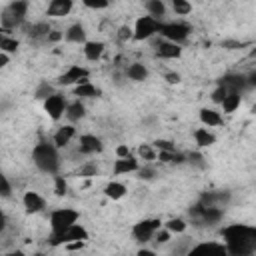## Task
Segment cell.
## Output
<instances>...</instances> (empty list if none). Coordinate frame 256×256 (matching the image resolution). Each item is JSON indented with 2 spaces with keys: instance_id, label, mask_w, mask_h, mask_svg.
<instances>
[{
  "instance_id": "1",
  "label": "cell",
  "mask_w": 256,
  "mask_h": 256,
  "mask_svg": "<svg viewBox=\"0 0 256 256\" xmlns=\"http://www.w3.org/2000/svg\"><path fill=\"white\" fill-rule=\"evenodd\" d=\"M226 248L230 254H252L256 252V228L242 224H230L222 230Z\"/></svg>"
},
{
  "instance_id": "2",
  "label": "cell",
  "mask_w": 256,
  "mask_h": 256,
  "mask_svg": "<svg viewBox=\"0 0 256 256\" xmlns=\"http://www.w3.org/2000/svg\"><path fill=\"white\" fill-rule=\"evenodd\" d=\"M32 160L38 166V170H42L46 174H56L58 168H60L58 146L56 144H48V142L36 144V148L32 150Z\"/></svg>"
},
{
  "instance_id": "3",
  "label": "cell",
  "mask_w": 256,
  "mask_h": 256,
  "mask_svg": "<svg viewBox=\"0 0 256 256\" xmlns=\"http://www.w3.org/2000/svg\"><path fill=\"white\" fill-rule=\"evenodd\" d=\"M80 240H88V232L84 226H80L78 222L72 224L68 230L62 232H52L50 234V244L52 246H62V244H70V242H80Z\"/></svg>"
},
{
  "instance_id": "4",
  "label": "cell",
  "mask_w": 256,
  "mask_h": 256,
  "mask_svg": "<svg viewBox=\"0 0 256 256\" xmlns=\"http://www.w3.org/2000/svg\"><path fill=\"white\" fill-rule=\"evenodd\" d=\"M80 218V214L72 208H60V210H54L52 216H50V226H52V232H62V230H68L72 224H76Z\"/></svg>"
},
{
  "instance_id": "5",
  "label": "cell",
  "mask_w": 256,
  "mask_h": 256,
  "mask_svg": "<svg viewBox=\"0 0 256 256\" xmlns=\"http://www.w3.org/2000/svg\"><path fill=\"white\" fill-rule=\"evenodd\" d=\"M162 228V222L158 220V218H148V220H140L138 224H134V228H132V236H134V240H138V242H150L154 236H156V232Z\"/></svg>"
},
{
  "instance_id": "6",
  "label": "cell",
  "mask_w": 256,
  "mask_h": 256,
  "mask_svg": "<svg viewBox=\"0 0 256 256\" xmlns=\"http://www.w3.org/2000/svg\"><path fill=\"white\" fill-rule=\"evenodd\" d=\"M160 26H162V22L156 20L154 16H142L134 24V38L136 40H150L154 34L160 32Z\"/></svg>"
},
{
  "instance_id": "7",
  "label": "cell",
  "mask_w": 256,
  "mask_h": 256,
  "mask_svg": "<svg viewBox=\"0 0 256 256\" xmlns=\"http://www.w3.org/2000/svg\"><path fill=\"white\" fill-rule=\"evenodd\" d=\"M162 38L170 40V42H184L190 34V26L182 24V22H170V24H162L160 26V32H158Z\"/></svg>"
},
{
  "instance_id": "8",
  "label": "cell",
  "mask_w": 256,
  "mask_h": 256,
  "mask_svg": "<svg viewBox=\"0 0 256 256\" xmlns=\"http://www.w3.org/2000/svg\"><path fill=\"white\" fill-rule=\"evenodd\" d=\"M66 108H68V102L62 94H50L46 100H44V110L46 114L52 118V120H60L64 114H66Z\"/></svg>"
},
{
  "instance_id": "9",
  "label": "cell",
  "mask_w": 256,
  "mask_h": 256,
  "mask_svg": "<svg viewBox=\"0 0 256 256\" xmlns=\"http://www.w3.org/2000/svg\"><path fill=\"white\" fill-rule=\"evenodd\" d=\"M88 76H90V70H88V68H84V66H70V68L58 78V82L64 84V86L82 84V82H88Z\"/></svg>"
},
{
  "instance_id": "10",
  "label": "cell",
  "mask_w": 256,
  "mask_h": 256,
  "mask_svg": "<svg viewBox=\"0 0 256 256\" xmlns=\"http://www.w3.org/2000/svg\"><path fill=\"white\" fill-rule=\"evenodd\" d=\"M230 202V192H206L200 196V204L206 208H224Z\"/></svg>"
},
{
  "instance_id": "11",
  "label": "cell",
  "mask_w": 256,
  "mask_h": 256,
  "mask_svg": "<svg viewBox=\"0 0 256 256\" xmlns=\"http://www.w3.org/2000/svg\"><path fill=\"white\" fill-rule=\"evenodd\" d=\"M156 56L162 58V60H176V58L182 56V48H180L178 42L166 40V42H160V44L156 46Z\"/></svg>"
},
{
  "instance_id": "12",
  "label": "cell",
  "mask_w": 256,
  "mask_h": 256,
  "mask_svg": "<svg viewBox=\"0 0 256 256\" xmlns=\"http://www.w3.org/2000/svg\"><path fill=\"white\" fill-rule=\"evenodd\" d=\"M140 170V164H138V160L130 154V156H126V158H118L116 162H114V168H112V172L116 174V176H122V174H132V172H138Z\"/></svg>"
},
{
  "instance_id": "13",
  "label": "cell",
  "mask_w": 256,
  "mask_h": 256,
  "mask_svg": "<svg viewBox=\"0 0 256 256\" xmlns=\"http://www.w3.org/2000/svg\"><path fill=\"white\" fill-rule=\"evenodd\" d=\"M22 202H24V208H26L28 214H38V212H42L46 208V202L38 192H26Z\"/></svg>"
},
{
  "instance_id": "14",
  "label": "cell",
  "mask_w": 256,
  "mask_h": 256,
  "mask_svg": "<svg viewBox=\"0 0 256 256\" xmlns=\"http://www.w3.org/2000/svg\"><path fill=\"white\" fill-rule=\"evenodd\" d=\"M104 150V144L98 136H92V134H84L80 138V152L82 154H98Z\"/></svg>"
},
{
  "instance_id": "15",
  "label": "cell",
  "mask_w": 256,
  "mask_h": 256,
  "mask_svg": "<svg viewBox=\"0 0 256 256\" xmlns=\"http://www.w3.org/2000/svg\"><path fill=\"white\" fill-rule=\"evenodd\" d=\"M220 84L226 86L228 90H236V92H242V90L248 88V82H246L244 74H224L220 78Z\"/></svg>"
},
{
  "instance_id": "16",
  "label": "cell",
  "mask_w": 256,
  "mask_h": 256,
  "mask_svg": "<svg viewBox=\"0 0 256 256\" xmlns=\"http://www.w3.org/2000/svg\"><path fill=\"white\" fill-rule=\"evenodd\" d=\"M72 6H74L72 0H52L48 6V16H56V18L68 16L72 12Z\"/></svg>"
},
{
  "instance_id": "17",
  "label": "cell",
  "mask_w": 256,
  "mask_h": 256,
  "mask_svg": "<svg viewBox=\"0 0 256 256\" xmlns=\"http://www.w3.org/2000/svg\"><path fill=\"white\" fill-rule=\"evenodd\" d=\"M66 42H72V44H86V30L82 24H72L66 34H64Z\"/></svg>"
},
{
  "instance_id": "18",
  "label": "cell",
  "mask_w": 256,
  "mask_h": 256,
  "mask_svg": "<svg viewBox=\"0 0 256 256\" xmlns=\"http://www.w3.org/2000/svg\"><path fill=\"white\" fill-rule=\"evenodd\" d=\"M74 134H76V128L74 126H62V128H58V132L54 134V144L58 148H64V146L70 144V140L74 138Z\"/></svg>"
},
{
  "instance_id": "19",
  "label": "cell",
  "mask_w": 256,
  "mask_h": 256,
  "mask_svg": "<svg viewBox=\"0 0 256 256\" xmlns=\"http://www.w3.org/2000/svg\"><path fill=\"white\" fill-rule=\"evenodd\" d=\"M194 140H196V144H198L200 148H210V146L216 144V136H214L208 128H198V130H194Z\"/></svg>"
},
{
  "instance_id": "20",
  "label": "cell",
  "mask_w": 256,
  "mask_h": 256,
  "mask_svg": "<svg viewBox=\"0 0 256 256\" xmlns=\"http://www.w3.org/2000/svg\"><path fill=\"white\" fill-rule=\"evenodd\" d=\"M104 48H106L104 42H86V44H84V56H86L90 62H96V60L102 58Z\"/></svg>"
},
{
  "instance_id": "21",
  "label": "cell",
  "mask_w": 256,
  "mask_h": 256,
  "mask_svg": "<svg viewBox=\"0 0 256 256\" xmlns=\"http://www.w3.org/2000/svg\"><path fill=\"white\" fill-rule=\"evenodd\" d=\"M74 96H80V98H98V96H102V90L96 88L90 82H82V84H78L74 88Z\"/></svg>"
},
{
  "instance_id": "22",
  "label": "cell",
  "mask_w": 256,
  "mask_h": 256,
  "mask_svg": "<svg viewBox=\"0 0 256 256\" xmlns=\"http://www.w3.org/2000/svg\"><path fill=\"white\" fill-rule=\"evenodd\" d=\"M200 122H202L204 126H208V128L220 126V124H222V116H220V112H216V110H212V108H202V110H200Z\"/></svg>"
},
{
  "instance_id": "23",
  "label": "cell",
  "mask_w": 256,
  "mask_h": 256,
  "mask_svg": "<svg viewBox=\"0 0 256 256\" xmlns=\"http://www.w3.org/2000/svg\"><path fill=\"white\" fill-rule=\"evenodd\" d=\"M0 22H2V28L8 32L10 28H16V26H20L22 22H24V18H20L18 14H14L10 8H6L4 12H2V18H0Z\"/></svg>"
},
{
  "instance_id": "24",
  "label": "cell",
  "mask_w": 256,
  "mask_h": 256,
  "mask_svg": "<svg viewBox=\"0 0 256 256\" xmlns=\"http://www.w3.org/2000/svg\"><path fill=\"white\" fill-rule=\"evenodd\" d=\"M126 76L130 78V80H134V82H144L146 78H148V70H146V66L144 64H130L128 68H126Z\"/></svg>"
},
{
  "instance_id": "25",
  "label": "cell",
  "mask_w": 256,
  "mask_h": 256,
  "mask_svg": "<svg viewBox=\"0 0 256 256\" xmlns=\"http://www.w3.org/2000/svg\"><path fill=\"white\" fill-rule=\"evenodd\" d=\"M240 102H242V92L230 90V92H228V96H226V98H224V102H222V108H224V112H226V114H230V112H236V108L240 106Z\"/></svg>"
},
{
  "instance_id": "26",
  "label": "cell",
  "mask_w": 256,
  "mask_h": 256,
  "mask_svg": "<svg viewBox=\"0 0 256 256\" xmlns=\"http://www.w3.org/2000/svg\"><path fill=\"white\" fill-rule=\"evenodd\" d=\"M84 116H86V108H84V104H82L80 100L68 104V108H66V118H68L70 122H78V120H82Z\"/></svg>"
},
{
  "instance_id": "27",
  "label": "cell",
  "mask_w": 256,
  "mask_h": 256,
  "mask_svg": "<svg viewBox=\"0 0 256 256\" xmlns=\"http://www.w3.org/2000/svg\"><path fill=\"white\" fill-rule=\"evenodd\" d=\"M126 192H128L126 186L120 184V182H110V184H106V188H104V194H106L108 198H112V200H120V198H124Z\"/></svg>"
},
{
  "instance_id": "28",
  "label": "cell",
  "mask_w": 256,
  "mask_h": 256,
  "mask_svg": "<svg viewBox=\"0 0 256 256\" xmlns=\"http://www.w3.org/2000/svg\"><path fill=\"white\" fill-rule=\"evenodd\" d=\"M158 160L162 164H182L184 162V156L178 154V152H174V150H162V152H158Z\"/></svg>"
},
{
  "instance_id": "29",
  "label": "cell",
  "mask_w": 256,
  "mask_h": 256,
  "mask_svg": "<svg viewBox=\"0 0 256 256\" xmlns=\"http://www.w3.org/2000/svg\"><path fill=\"white\" fill-rule=\"evenodd\" d=\"M146 8H148L150 16H154L156 20L164 18V14H166V6H164V0H148V2H146Z\"/></svg>"
},
{
  "instance_id": "30",
  "label": "cell",
  "mask_w": 256,
  "mask_h": 256,
  "mask_svg": "<svg viewBox=\"0 0 256 256\" xmlns=\"http://www.w3.org/2000/svg\"><path fill=\"white\" fill-rule=\"evenodd\" d=\"M50 32H52L50 26H48L46 22H40V24H34V26L28 30V36L34 38V40H40V38H48Z\"/></svg>"
},
{
  "instance_id": "31",
  "label": "cell",
  "mask_w": 256,
  "mask_h": 256,
  "mask_svg": "<svg viewBox=\"0 0 256 256\" xmlns=\"http://www.w3.org/2000/svg\"><path fill=\"white\" fill-rule=\"evenodd\" d=\"M172 234H182L186 228H188V224H186V220H182V218H172V220H168L166 224H164Z\"/></svg>"
},
{
  "instance_id": "32",
  "label": "cell",
  "mask_w": 256,
  "mask_h": 256,
  "mask_svg": "<svg viewBox=\"0 0 256 256\" xmlns=\"http://www.w3.org/2000/svg\"><path fill=\"white\" fill-rule=\"evenodd\" d=\"M172 8H174V12L180 14V16H186V14L192 12V4H190L188 0H172Z\"/></svg>"
},
{
  "instance_id": "33",
  "label": "cell",
  "mask_w": 256,
  "mask_h": 256,
  "mask_svg": "<svg viewBox=\"0 0 256 256\" xmlns=\"http://www.w3.org/2000/svg\"><path fill=\"white\" fill-rule=\"evenodd\" d=\"M14 14H18L20 18H26V12H28V2L26 0H14L10 6H8Z\"/></svg>"
},
{
  "instance_id": "34",
  "label": "cell",
  "mask_w": 256,
  "mask_h": 256,
  "mask_svg": "<svg viewBox=\"0 0 256 256\" xmlns=\"http://www.w3.org/2000/svg\"><path fill=\"white\" fill-rule=\"evenodd\" d=\"M18 40L16 38H8V36H2V40H0V50L2 52H16L18 50Z\"/></svg>"
},
{
  "instance_id": "35",
  "label": "cell",
  "mask_w": 256,
  "mask_h": 256,
  "mask_svg": "<svg viewBox=\"0 0 256 256\" xmlns=\"http://www.w3.org/2000/svg\"><path fill=\"white\" fill-rule=\"evenodd\" d=\"M204 250H208V252H228L226 244H198L196 248H192V252H204Z\"/></svg>"
},
{
  "instance_id": "36",
  "label": "cell",
  "mask_w": 256,
  "mask_h": 256,
  "mask_svg": "<svg viewBox=\"0 0 256 256\" xmlns=\"http://www.w3.org/2000/svg\"><path fill=\"white\" fill-rule=\"evenodd\" d=\"M54 192H56V196H66L68 184H66L64 176H56V178H54Z\"/></svg>"
},
{
  "instance_id": "37",
  "label": "cell",
  "mask_w": 256,
  "mask_h": 256,
  "mask_svg": "<svg viewBox=\"0 0 256 256\" xmlns=\"http://www.w3.org/2000/svg\"><path fill=\"white\" fill-rule=\"evenodd\" d=\"M228 92H230V90H228L226 86H222V84H218V88H216V90L212 92V100H214L216 104H222V102H224V98L228 96Z\"/></svg>"
},
{
  "instance_id": "38",
  "label": "cell",
  "mask_w": 256,
  "mask_h": 256,
  "mask_svg": "<svg viewBox=\"0 0 256 256\" xmlns=\"http://www.w3.org/2000/svg\"><path fill=\"white\" fill-rule=\"evenodd\" d=\"M138 152H140V158H144V160H148V162L158 158V154L154 152V148H152V146H148V144H142Z\"/></svg>"
},
{
  "instance_id": "39",
  "label": "cell",
  "mask_w": 256,
  "mask_h": 256,
  "mask_svg": "<svg viewBox=\"0 0 256 256\" xmlns=\"http://www.w3.org/2000/svg\"><path fill=\"white\" fill-rule=\"evenodd\" d=\"M86 8H92V10H102L110 4V0H82Z\"/></svg>"
},
{
  "instance_id": "40",
  "label": "cell",
  "mask_w": 256,
  "mask_h": 256,
  "mask_svg": "<svg viewBox=\"0 0 256 256\" xmlns=\"http://www.w3.org/2000/svg\"><path fill=\"white\" fill-rule=\"evenodd\" d=\"M130 38H134V28L122 26V28L118 30V40H120V42H126V40H130Z\"/></svg>"
},
{
  "instance_id": "41",
  "label": "cell",
  "mask_w": 256,
  "mask_h": 256,
  "mask_svg": "<svg viewBox=\"0 0 256 256\" xmlns=\"http://www.w3.org/2000/svg\"><path fill=\"white\" fill-rule=\"evenodd\" d=\"M80 176H86V178H90V176H96L98 174V168L94 166V164H86V166H82L80 168V172H78Z\"/></svg>"
},
{
  "instance_id": "42",
  "label": "cell",
  "mask_w": 256,
  "mask_h": 256,
  "mask_svg": "<svg viewBox=\"0 0 256 256\" xmlns=\"http://www.w3.org/2000/svg\"><path fill=\"white\" fill-rule=\"evenodd\" d=\"M188 160H190V164H194V166H198V168H204V166H206L202 154H198V152H192V154L188 156Z\"/></svg>"
},
{
  "instance_id": "43",
  "label": "cell",
  "mask_w": 256,
  "mask_h": 256,
  "mask_svg": "<svg viewBox=\"0 0 256 256\" xmlns=\"http://www.w3.org/2000/svg\"><path fill=\"white\" fill-rule=\"evenodd\" d=\"M222 46H224L226 50H238V48H244V46H248V44H246V42H236V40H224Z\"/></svg>"
},
{
  "instance_id": "44",
  "label": "cell",
  "mask_w": 256,
  "mask_h": 256,
  "mask_svg": "<svg viewBox=\"0 0 256 256\" xmlns=\"http://www.w3.org/2000/svg\"><path fill=\"white\" fill-rule=\"evenodd\" d=\"M138 174H140V178H142V180H152V178L156 176V170H154V168H150V166H146V168H140V170H138Z\"/></svg>"
},
{
  "instance_id": "45",
  "label": "cell",
  "mask_w": 256,
  "mask_h": 256,
  "mask_svg": "<svg viewBox=\"0 0 256 256\" xmlns=\"http://www.w3.org/2000/svg\"><path fill=\"white\" fill-rule=\"evenodd\" d=\"M170 234H172V232H170L168 228L158 230V232H156V242H158V244H166V242L170 240Z\"/></svg>"
},
{
  "instance_id": "46",
  "label": "cell",
  "mask_w": 256,
  "mask_h": 256,
  "mask_svg": "<svg viewBox=\"0 0 256 256\" xmlns=\"http://www.w3.org/2000/svg\"><path fill=\"white\" fill-rule=\"evenodd\" d=\"M50 94H54V92H52V88H50L48 84H42V86L36 90V98H44V100H46Z\"/></svg>"
},
{
  "instance_id": "47",
  "label": "cell",
  "mask_w": 256,
  "mask_h": 256,
  "mask_svg": "<svg viewBox=\"0 0 256 256\" xmlns=\"http://www.w3.org/2000/svg\"><path fill=\"white\" fill-rule=\"evenodd\" d=\"M154 146H156V150H174V144L170 142V140H156L154 142Z\"/></svg>"
},
{
  "instance_id": "48",
  "label": "cell",
  "mask_w": 256,
  "mask_h": 256,
  "mask_svg": "<svg viewBox=\"0 0 256 256\" xmlns=\"http://www.w3.org/2000/svg\"><path fill=\"white\" fill-rule=\"evenodd\" d=\"M10 194H12V186H10L8 178H6V176H2V196H4V198H8Z\"/></svg>"
},
{
  "instance_id": "49",
  "label": "cell",
  "mask_w": 256,
  "mask_h": 256,
  "mask_svg": "<svg viewBox=\"0 0 256 256\" xmlns=\"http://www.w3.org/2000/svg\"><path fill=\"white\" fill-rule=\"evenodd\" d=\"M62 38H64V34H62L60 30H52V32L48 34V38H46V40H48V42H60Z\"/></svg>"
},
{
  "instance_id": "50",
  "label": "cell",
  "mask_w": 256,
  "mask_h": 256,
  "mask_svg": "<svg viewBox=\"0 0 256 256\" xmlns=\"http://www.w3.org/2000/svg\"><path fill=\"white\" fill-rule=\"evenodd\" d=\"M166 82H168V84H178V82H180V74L168 72V74H166Z\"/></svg>"
},
{
  "instance_id": "51",
  "label": "cell",
  "mask_w": 256,
  "mask_h": 256,
  "mask_svg": "<svg viewBox=\"0 0 256 256\" xmlns=\"http://www.w3.org/2000/svg\"><path fill=\"white\" fill-rule=\"evenodd\" d=\"M116 154H118V158H126V156H130V148L122 144V146L116 148Z\"/></svg>"
},
{
  "instance_id": "52",
  "label": "cell",
  "mask_w": 256,
  "mask_h": 256,
  "mask_svg": "<svg viewBox=\"0 0 256 256\" xmlns=\"http://www.w3.org/2000/svg\"><path fill=\"white\" fill-rule=\"evenodd\" d=\"M246 82H248V88H256V70H252L246 76Z\"/></svg>"
},
{
  "instance_id": "53",
  "label": "cell",
  "mask_w": 256,
  "mask_h": 256,
  "mask_svg": "<svg viewBox=\"0 0 256 256\" xmlns=\"http://www.w3.org/2000/svg\"><path fill=\"white\" fill-rule=\"evenodd\" d=\"M8 64V52H0V66L4 68Z\"/></svg>"
},
{
  "instance_id": "54",
  "label": "cell",
  "mask_w": 256,
  "mask_h": 256,
  "mask_svg": "<svg viewBox=\"0 0 256 256\" xmlns=\"http://www.w3.org/2000/svg\"><path fill=\"white\" fill-rule=\"evenodd\" d=\"M250 56H252V58H256V46H254V48L250 50Z\"/></svg>"
},
{
  "instance_id": "55",
  "label": "cell",
  "mask_w": 256,
  "mask_h": 256,
  "mask_svg": "<svg viewBox=\"0 0 256 256\" xmlns=\"http://www.w3.org/2000/svg\"><path fill=\"white\" fill-rule=\"evenodd\" d=\"M254 112H256V102H254Z\"/></svg>"
}]
</instances>
